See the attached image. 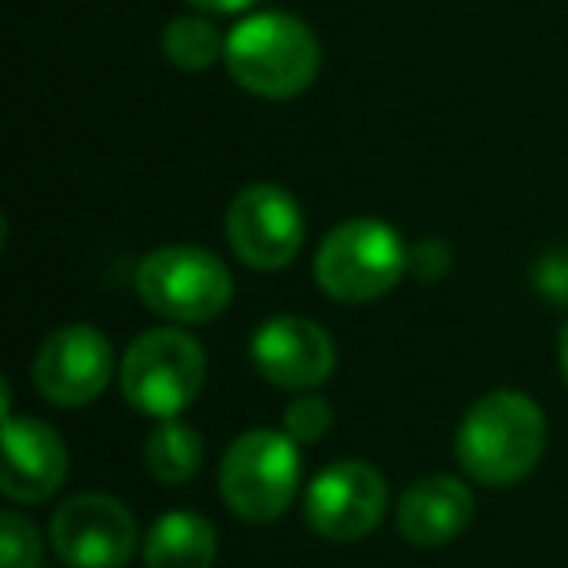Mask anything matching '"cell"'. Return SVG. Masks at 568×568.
Wrapping results in <instances>:
<instances>
[{
	"label": "cell",
	"instance_id": "cell-1",
	"mask_svg": "<svg viewBox=\"0 0 568 568\" xmlns=\"http://www.w3.org/2000/svg\"><path fill=\"white\" fill-rule=\"evenodd\" d=\"M545 452V417L537 402L498 389L467 409L456 433V456L483 487H514L537 467Z\"/></svg>",
	"mask_w": 568,
	"mask_h": 568
},
{
	"label": "cell",
	"instance_id": "cell-2",
	"mask_svg": "<svg viewBox=\"0 0 568 568\" xmlns=\"http://www.w3.org/2000/svg\"><path fill=\"white\" fill-rule=\"evenodd\" d=\"M226 71L242 90L268 102L296 98L320 74V40L288 12H257L226 36Z\"/></svg>",
	"mask_w": 568,
	"mask_h": 568
},
{
	"label": "cell",
	"instance_id": "cell-3",
	"mask_svg": "<svg viewBox=\"0 0 568 568\" xmlns=\"http://www.w3.org/2000/svg\"><path fill=\"white\" fill-rule=\"evenodd\" d=\"M409 268V250L389 222L351 219L324 237L316 253V281L332 301L366 304L394 288Z\"/></svg>",
	"mask_w": 568,
	"mask_h": 568
},
{
	"label": "cell",
	"instance_id": "cell-4",
	"mask_svg": "<svg viewBox=\"0 0 568 568\" xmlns=\"http://www.w3.org/2000/svg\"><path fill=\"white\" fill-rule=\"evenodd\" d=\"M206 382V355L180 327L144 332L121 363V394L144 417H180Z\"/></svg>",
	"mask_w": 568,
	"mask_h": 568
},
{
	"label": "cell",
	"instance_id": "cell-5",
	"mask_svg": "<svg viewBox=\"0 0 568 568\" xmlns=\"http://www.w3.org/2000/svg\"><path fill=\"white\" fill-rule=\"evenodd\" d=\"M219 487L226 506L245 521L281 518L301 487V448L288 433L253 428L222 456Z\"/></svg>",
	"mask_w": 568,
	"mask_h": 568
},
{
	"label": "cell",
	"instance_id": "cell-6",
	"mask_svg": "<svg viewBox=\"0 0 568 568\" xmlns=\"http://www.w3.org/2000/svg\"><path fill=\"white\" fill-rule=\"evenodd\" d=\"M136 293L172 324H206L226 312L234 281L214 253L195 245H164L136 265Z\"/></svg>",
	"mask_w": 568,
	"mask_h": 568
},
{
	"label": "cell",
	"instance_id": "cell-7",
	"mask_svg": "<svg viewBox=\"0 0 568 568\" xmlns=\"http://www.w3.org/2000/svg\"><path fill=\"white\" fill-rule=\"evenodd\" d=\"M226 234L234 253L250 268H284L293 265L304 245V214L296 199L273 183H253L237 191L226 211Z\"/></svg>",
	"mask_w": 568,
	"mask_h": 568
},
{
	"label": "cell",
	"instance_id": "cell-8",
	"mask_svg": "<svg viewBox=\"0 0 568 568\" xmlns=\"http://www.w3.org/2000/svg\"><path fill=\"white\" fill-rule=\"evenodd\" d=\"M113 378V347L90 324H67L48 335L32 363V382L51 405H90Z\"/></svg>",
	"mask_w": 568,
	"mask_h": 568
},
{
	"label": "cell",
	"instance_id": "cell-9",
	"mask_svg": "<svg viewBox=\"0 0 568 568\" xmlns=\"http://www.w3.org/2000/svg\"><path fill=\"white\" fill-rule=\"evenodd\" d=\"M51 545L71 568H125L136 552V521L110 495H79L51 518Z\"/></svg>",
	"mask_w": 568,
	"mask_h": 568
},
{
	"label": "cell",
	"instance_id": "cell-10",
	"mask_svg": "<svg viewBox=\"0 0 568 568\" xmlns=\"http://www.w3.org/2000/svg\"><path fill=\"white\" fill-rule=\"evenodd\" d=\"M386 479L371 464L343 459L332 464L312 479L304 495L308 526L327 541H358L366 537L386 514Z\"/></svg>",
	"mask_w": 568,
	"mask_h": 568
},
{
	"label": "cell",
	"instance_id": "cell-11",
	"mask_svg": "<svg viewBox=\"0 0 568 568\" xmlns=\"http://www.w3.org/2000/svg\"><path fill=\"white\" fill-rule=\"evenodd\" d=\"M261 378L293 394H312L335 371V343L320 324L304 316H273L250 343Z\"/></svg>",
	"mask_w": 568,
	"mask_h": 568
},
{
	"label": "cell",
	"instance_id": "cell-12",
	"mask_svg": "<svg viewBox=\"0 0 568 568\" xmlns=\"http://www.w3.org/2000/svg\"><path fill=\"white\" fill-rule=\"evenodd\" d=\"M67 479V444L32 417H4V495L12 503H43Z\"/></svg>",
	"mask_w": 568,
	"mask_h": 568
},
{
	"label": "cell",
	"instance_id": "cell-13",
	"mask_svg": "<svg viewBox=\"0 0 568 568\" xmlns=\"http://www.w3.org/2000/svg\"><path fill=\"white\" fill-rule=\"evenodd\" d=\"M471 490L452 475H425L397 503V529L417 549H440L456 541L471 521Z\"/></svg>",
	"mask_w": 568,
	"mask_h": 568
},
{
	"label": "cell",
	"instance_id": "cell-14",
	"mask_svg": "<svg viewBox=\"0 0 568 568\" xmlns=\"http://www.w3.org/2000/svg\"><path fill=\"white\" fill-rule=\"evenodd\" d=\"M219 557V534L206 518L191 510H172L144 537L149 568H211Z\"/></svg>",
	"mask_w": 568,
	"mask_h": 568
},
{
	"label": "cell",
	"instance_id": "cell-15",
	"mask_svg": "<svg viewBox=\"0 0 568 568\" xmlns=\"http://www.w3.org/2000/svg\"><path fill=\"white\" fill-rule=\"evenodd\" d=\"M144 459H149V471L160 483L180 487V483H187L203 467V436L191 425H180L175 417H168L149 433Z\"/></svg>",
	"mask_w": 568,
	"mask_h": 568
},
{
	"label": "cell",
	"instance_id": "cell-16",
	"mask_svg": "<svg viewBox=\"0 0 568 568\" xmlns=\"http://www.w3.org/2000/svg\"><path fill=\"white\" fill-rule=\"evenodd\" d=\"M164 55L180 71H206L219 59H226V40L219 36V28L203 17H180L164 28Z\"/></svg>",
	"mask_w": 568,
	"mask_h": 568
},
{
	"label": "cell",
	"instance_id": "cell-17",
	"mask_svg": "<svg viewBox=\"0 0 568 568\" xmlns=\"http://www.w3.org/2000/svg\"><path fill=\"white\" fill-rule=\"evenodd\" d=\"M0 560H4V568H43L40 534L17 510H9L0 518Z\"/></svg>",
	"mask_w": 568,
	"mask_h": 568
},
{
	"label": "cell",
	"instance_id": "cell-18",
	"mask_svg": "<svg viewBox=\"0 0 568 568\" xmlns=\"http://www.w3.org/2000/svg\"><path fill=\"white\" fill-rule=\"evenodd\" d=\"M327 428H332V405L316 394H304L301 402H293L288 413H284V433L293 436L296 444L324 440Z\"/></svg>",
	"mask_w": 568,
	"mask_h": 568
},
{
	"label": "cell",
	"instance_id": "cell-19",
	"mask_svg": "<svg viewBox=\"0 0 568 568\" xmlns=\"http://www.w3.org/2000/svg\"><path fill=\"white\" fill-rule=\"evenodd\" d=\"M537 288L552 304H568V253H549L537 265Z\"/></svg>",
	"mask_w": 568,
	"mask_h": 568
},
{
	"label": "cell",
	"instance_id": "cell-20",
	"mask_svg": "<svg viewBox=\"0 0 568 568\" xmlns=\"http://www.w3.org/2000/svg\"><path fill=\"white\" fill-rule=\"evenodd\" d=\"M191 9H199V12H219V17H230V12H245V9H253L257 0H187Z\"/></svg>",
	"mask_w": 568,
	"mask_h": 568
},
{
	"label": "cell",
	"instance_id": "cell-21",
	"mask_svg": "<svg viewBox=\"0 0 568 568\" xmlns=\"http://www.w3.org/2000/svg\"><path fill=\"white\" fill-rule=\"evenodd\" d=\"M560 371H565V382H568V324L560 332Z\"/></svg>",
	"mask_w": 568,
	"mask_h": 568
}]
</instances>
